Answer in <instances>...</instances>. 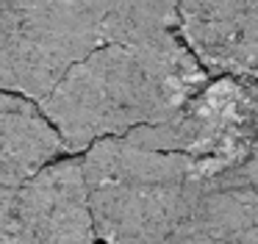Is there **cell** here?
Here are the masks:
<instances>
[{
  "label": "cell",
  "mask_w": 258,
  "mask_h": 244,
  "mask_svg": "<svg viewBox=\"0 0 258 244\" xmlns=\"http://www.w3.org/2000/svg\"><path fill=\"white\" fill-rule=\"evenodd\" d=\"M81 164L103 244H169L203 183L191 158L125 136L95 142Z\"/></svg>",
  "instance_id": "cell-2"
},
{
  "label": "cell",
  "mask_w": 258,
  "mask_h": 244,
  "mask_svg": "<svg viewBox=\"0 0 258 244\" xmlns=\"http://www.w3.org/2000/svg\"><path fill=\"white\" fill-rule=\"evenodd\" d=\"M0 244H36L17 219L12 205V189L0 192Z\"/></svg>",
  "instance_id": "cell-9"
},
{
  "label": "cell",
  "mask_w": 258,
  "mask_h": 244,
  "mask_svg": "<svg viewBox=\"0 0 258 244\" xmlns=\"http://www.w3.org/2000/svg\"><path fill=\"white\" fill-rule=\"evenodd\" d=\"M111 0H25L0 58V89L39 103L70 67L106 44Z\"/></svg>",
  "instance_id": "cell-4"
},
{
  "label": "cell",
  "mask_w": 258,
  "mask_h": 244,
  "mask_svg": "<svg viewBox=\"0 0 258 244\" xmlns=\"http://www.w3.org/2000/svg\"><path fill=\"white\" fill-rule=\"evenodd\" d=\"M252 189H255V186H252Z\"/></svg>",
  "instance_id": "cell-13"
},
{
  "label": "cell",
  "mask_w": 258,
  "mask_h": 244,
  "mask_svg": "<svg viewBox=\"0 0 258 244\" xmlns=\"http://www.w3.org/2000/svg\"><path fill=\"white\" fill-rule=\"evenodd\" d=\"M180 0H111L103 39L106 44H136L167 36L178 28Z\"/></svg>",
  "instance_id": "cell-8"
},
{
  "label": "cell",
  "mask_w": 258,
  "mask_h": 244,
  "mask_svg": "<svg viewBox=\"0 0 258 244\" xmlns=\"http://www.w3.org/2000/svg\"><path fill=\"white\" fill-rule=\"evenodd\" d=\"M139 147L191 158L206 183L233 186L258 139V81L219 75L167 122L125 133Z\"/></svg>",
  "instance_id": "cell-3"
},
{
  "label": "cell",
  "mask_w": 258,
  "mask_h": 244,
  "mask_svg": "<svg viewBox=\"0 0 258 244\" xmlns=\"http://www.w3.org/2000/svg\"><path fill=\"white\" fill-rule=\"evenodd\" d=\"M12 25H14V11L0 9V58H3V50H6L9 36H12Z\"/></svg>",
  "instance_id": "cell-11"
},
{
  "label": "cell",
  "mask_w": 258,
  "mask_h": 244,
  "mask_svg": "<svg viewBox=\"0 0 258 244\" xmlns=\"http://www.w3.org/2000/svg\"><path fill=\"white\" fill-rule=\"evenodd\" d=\"M25 0H0V9H9V11H17Z\"/></svg>",
  "instance_id": "cell-12"
},
{
  "label": "cell",
  "mask_w": 258,
  "mask_h": 244,
  "mask_svg": "<svg viewBox=\"0 0 258 244\" xmlns=\"http://www.w3.org/2000/svg\"><path fill=\"white\" fill-rule=\"evenodd\" d=\"M178 33L208 75L258 81V0H180Z\"/></svg>",
  "instance_id": "cell-5"
},
{
  "label": "cell",
  "mask_w": 258,
  "mask_h": 244,
  "mask_svg": "<svg viewBox=\"0 0 258 244\" xmlns=\"http://www.w3.org/2000/svg\"><path fill=\"white\" fill-rule=\"evenodd\" d=\"M17 219L36 244H95V222L81 158L47 164L12 189Z\"/></svg>",
  "instance_id": "cell-6"
},
{
  "label": "cell",
  "mask_w": 258,
  "mask_h": 244,
  "mask_svg": "<svg viewBox=\"0 0 258 244\" xmlns=\"http://www.w3.org/2000/svg\"><path fill=\"white\" fill-rule=\"evenodd\" d=\"M206 83L208 72L191 50L167 33L97 47L36 105L61 136L64 153H81L100 139L167 122Z\"/></svg>",
  "instance_id": "cell-1"
},
{
  "label": "cell",
  "mask_w": 258,
  "mask_h": 244,
  "mask_svg": "<svg viewBox=\"0 0 258 244\" xmlns=\"http://www.w3.org/2000/svg\"><path fill=\"white\" fill-rule=\"evenodd\" d=\"M239 183L241 186H255L258 189V139H255V147H252L250 161H247V166L241 169V175H239Z\"/></svg>",
  "instance_id": "cell-10"
},
{
  "label": "cell",
  "mask_w": 258,
  "mask_h": 244,
  "mask_svg": "<svg viewBox=\"0 0 258 244\" xmlns=\"http://www.w3.org/2000/svg\"><path fill=\"white\" fill-rule=\"evenodd\" d=\"M61 153V136L39 105L0 89V192L23 186Z\"/></svg>",
  "instance_id": "cell-7"
}]
</instances>
